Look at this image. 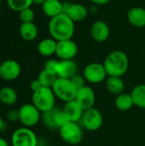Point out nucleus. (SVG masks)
<instances>
[{
	"label": "nucleus",
	"mask_w": 145,
	"mask_h": 146,
	"mask_svg": "<svg viewBox=\"0 0 145 146\" xmlns=\"http://www.w3.org/2000/svg\"><path fill=\"white\" fill-rule=\"evenodd\" d=\"M48 30L56 41L72 39L75 32V22L67 15L62 13L50 20Z\"/></svg>",
	"instance_id": "f257e3e1"
},
{
	"label": "nucleus",
	"mask_w": 145,
	"mask_h": 146,
	"mask_svg": "<svg viewBox=\"0 0 145 146\" xmlns=\"http://www.w3.org/2000/svg\"><path fill=\"white\" fill-rule=\"evenodd\" d=\"M103 66L108 76L122 77L128 70V56L122 50H114L107 56L104 60Z\"/></svg>",
	"instance_id": "f03ea898"
},
{
	"label": "nucleus",
	"mask_w": 145,
	"mask_h": 146,
	"mask_svg": "<svg viewBox=\"0 0 145 146\" xmlns=\"http://www.w3.org/2000/svg\"><path fill=\"white\" fill-rule=\"evenodd\" d=\"M56 96L50 87L42 86L34 92L32 97V104L41 112H47L55 108Z\"/></svg>",
	"instance_id": "7ed1b4c3"
},
{
	"label": "nucleus",
	"mask_w": 145,
	"mask_h": 146,
	"mask_svg": "<svg viewBox=\"0 0 145 146\" xmlns=\"http://www.w3.org/2000/svg\"><path fill=\"white\" fill-rule=\"evenodd\" d=\"M51 89L56 98L64 103L75 99L77 88L73 86L70 79L57 78Z\"/></svg>",
	"instance_id": "20e7f679"
},
{
	"label": "nucleus",
	"mask_w": 145,
	"mask_h": 146,
	"mask_svg": "<svg viewBox=\"0 0 145 146\" xmlns=\"http://www.w3.org/2000/svg\"><path fill=\"white\" fill-rule=\"evenodd\" d=\"M59 133L62 139L69 145H78L83 139V130L78 122L68 121L60 129Z\"/></svg>",
	"instance_id": "39448f33"
},
{
	"label": "nucleus",
	"mask_w": 145,
	"mask_h": 146,
	"mask_svg": "<svg viewBox=\"0 0 145 146\" xmlns=\"http://www.w3.org/2000/svg\"><path fill=\"white\" fill-rule=\"evenodd\" d=\"M19 121L26 127H32L36 126L41 120V112L32 104H25L20 107Z\"/></svg>",
	"instance_id": "423d86ee"
},
{
	"label": "nucleus",
	"mask_w": 145,
	"mask_h": 146,
	"mask_svg": "<svg viewBox=\"0 0 145 146\" xmlns=\"http://www.w3.org/2000/svg\"><path fill=\"white\" fill-rule=\"evenodd\" d=\"M11 144L12 146H38V139L31 128L22 127L13 132Z\"/></svg>",
	"instance_id": "0eeeda50"
},
{
	"label": "nucleus",
	"mask_w": 145,
	"mask_h": 146,
	"mask_svg": "<svg viewBox=\"0 0 145 146\" xmlns=\"http://www.w3.org/2000/svg\"><path fill=\"white\" fill-rule=\"evenodd\" d=\"M85 80L91 84H99L107 79V72L103 63L91 62L85 66L83 71Z\"/></svg>",
	"instance_id": "6e6552de"
},
{
	"label": "nucleus",
	"mask_w": 145,
	"mask_h": 146,
	"mask_svg": "<svg viewBox=\"0 0 145 146\" xmlns=\"http://www.w3.org/2000/svg\"><path fill=\"white\" fill-rule=\"evenodd\" d=\"M41 120L44 125L50 129H60L68 121L63 111L56 108L42 113Z\"/></svg>",
	"instance_id": "1a4fd4ad"
},
{
	"label": "nucleus",
	"mask_w": 145,
	"mask_h": 146,
	"mask_svg": "<svg viewBox=\"0 0 145 146\" xmlns=\"http://www.w3.org/2000/svg\"><path fill=\"white\" fill-rule=\"evenodd\" d=\"M81 123L84 128L88 131L95 132L101 128L103 123V117L100 110L96 108H91L84 111Z\"/></svg>",
	"instance_id": "9d476101"
},
{
	"label": "nucleus",
	"mask_w": 145,
	"mask_h": 146,
	"mask_svg": "<svg viewBox=\"0 0 145 146\" xmlns=\"http://www.w3.org/2000/svg\"><path fill=\"white\" fill-rule=\"evenodd\" d=\"M78 54V45L73 39L57 42L56 55L60 60H73Z\"/></svg>",
	"instance_id": "9b49d317"
},
{
	"label": "nucleus",
	"mask_w": 145,
	"mask_h": 146,
	"mask_svg": "<svg viewBox=\"0 0 145 146\" xmlns=\"http://www.w3.org/2000/svg\"><path fill=\"white\" fill-rule=\"evenodd\" d=\"M75 101L79 104L84 111L93 108L96 102V94L94 90L86 85L78 89Z\"/></svg>",
	"instance_id": "f8f14e48"
},
{
	"label": "nucleus",
	"mask_w": 145,
	"mask_h": 146,
	"mask_svg": "<svg viewBox=\"0 0 145 146\" xmlns=\"http://www.w3.org/2000/svg\"><path fill=\"white\" fill-rule=\"evenodd\" d=\"M21 73V68L15 60H6L0 64V77L6 81L16 80Z\"/></svg>",
	"instance_id": "ddd939ff"
},
{
	"label": "nucleus",
	"mask_w": 145,
	"mask_h": 146,
	"mask_svg": "<svg viewBox=\"0 0 145 146\" xmlns=\"http://www.w3.org/2000/svg\"><path fill=\"white\" fill-rule=\"evenodd\" d=\"M91 38L97 43H103L107 41L110 36V29L109 25L103 21H95L90 30Z\"/></svg>",
	"instance_id": "4468645a"
},
{
	"label": "nucleus",
	"mask_w": 145,
	"mask_h": 146,
	"mask_svg": "<svg viewBox=\"0 0 145 146\" xmlns=\"http://www.w3.org/2000/svg\"><path fill=\"white\" fill-rule=\"evenodd\" d=\"M78 72V65L73 60H60L56 71L58 78L71 79Z\"/></svg>",
	"instance_id": "2eb2a0df"
},
{
	"label": "nucleus",
	"mask_w": 145,
	"mask_h": 146,
	"mask_svg": "<svg viewBox=\"0 0 145 146\" xmlns=\"http://www.w3.org/2000/svg\"><path fill=\"white\" fill-rule=\"evenodd\" d=\"M62 111L66 115L68 121L72 122L80 121L84 114L83 109L79 105V104L75 101V99L65 103Z\"/></svg>",
	"instance_id": "dca6fc26"
},
{
	"label": "nucleus",
	"mask_w": 145,
	"mask_h": 146,
	"mask_svg": "<svg viewBox=\"0 0 145 146\" xmlns=\"http://www.w3.org/2000/svg\"><path fill=\"white\" fill-rule=\"evenodd\" d=\"M128 22L138 28L145 27V9L143 7L135 6L131 8L126 15Z\"/></svg>",
	"instance_id": "f3484780"
},
{
	"label": "nucleus",
	"mask_w": 145,
	"mask_h": 146,
	"mask_svg": "<svg viewBox=\"0 0 145 146\" xmlns=\"http://www.w3.org/2000/svg\"><path fill=\"white\" fill-rule=\"evenodd\" d=\"M88 9L82 3H70L66 13L74 22H80L84 21L88 15Z\"/></svg>",
	"instance_id": "a211bd4d"
},
{
	"label": "nucleus",
	"mask_w": 145,
	"mask_h": 146,
	"mask_svg": "<svg viewBox=\"0 0 145 146\" xmlns=\"http://www.w3.org/2000/svg\"><path fill=\"white\" fill-rule=\"evenodd\" d=\"M106 88L109 93L118 96L124 92L125 82L121 77L108 76L106 79Z\"/></svg>",
	"instance_id": "6ab92c4d"
},
{
	"label": "nucleus",
	"mask_w": 145,
	"mask_h": 146,
	"mask_svg": "<svg viewBox=\"0 0 145 146\" xmlns=\"http://www.w3.org/2000/svg\"><path fill=\"white\" fill-rule=\"evenodd\" d=\"M42 10L51 19L62 13V3L60 0H46L42 4Z\"/></svg>",
	"instance_id": "aec40b11"
},
{
	"label": "nucleus",
	"mask_w": 145,
	"mask_h": 146,
	"mask_svg": "<svg viewBox=\"0 0 145 146\" xmlns=\"http://www.w3.org/2000/svg\"><path fill=\"white\" fill-rule=\"evenodd\" d=\"M57 41L52 38L42 39L38 44V51L43 56H51L56 54Z\"/></svg>",
	"instance_id": "412c9836"
},
{
	"label": "nucleus",
	"mask_w": 145,
	"mask_h": 146,
	"mask_svg": "<svg viewBox=\"0 0 145 146\" xmlns=\"http://www.w3.org/2000/svg\"><path fill=\"white\" fill-rule=\"evenodd\" d=\"M19 32L21 37L26 41H32L38 36V27L33 22L21 23Z\"/></svg>",
	"instance_id": "4be33fe9"
},
{
	"label": "nucleus",
	"mask_w": 145,
	"mask_h": 146,
	"mask_svg": "<svg viewBox=\"0 0 145 146\" xmlns=\"http://www.w3.org/2000/svg\"><path fill=\"white\" fill-rule=\"evenodd\" d=\"M18 99V95L16 91L10 86H4L0 89V102L6 105H14Z\"/></svg>",
	"instance_id": "5701e85b"
},
{
	"label": "nucleus",
	"mask_w": 145,
	"mask_h": 146,
	"mask_svg": "<svg viewBox=\"0 0 145 146\" xmlns=\"http://www.w3.org/2000/svg\"><path fill=\"white\" fill-rule=\"evenodd\" d=\"M134 106L131 93L123 92L116 97L115 107L121 111H128Z\"/></svg>",
	"instance_id": "b1692460"
},
{
	"label": "nucleus",
	"mask_w": 145,
	"mask_h": 146,
	"mask_svg": "<svg viewBox=\"0 0 145 146\" xmlns=\"http://www.w3.org/2000/svg\"><path fill=\"white\" fill-rule=\"evenodd\" d=\"M131 95L135 106L140 109H145V84L137 85L132 90Z\"/></svg>",
	"instance_id": "393cba45"
},
{
	"label": "nucleus",
	"mask_w": 145,
	"mask_h": 146,
	"mask_svg": "<svg viewBox=\"0 0 145 146\" xmlns=\"http://www.w3.org/2000/svg\"><path fill=\"white\" fill-rule=\"evenodd\" d=\"M57 78L58 77L56 73L44 68L42 71H40L37 79L38 80V81L40 82L42 86L51 88V86H53V84L55 83V81L56 80Z\"/></svg>",
	"instance_id": "a878e982"
},
{
	"label": "nucleus",
	"mask_w": 145,
	"mask_h": 146,
	"mask_svg": "<svg viewBox=\"0 0 145 146\" xmlns=\"http://www.w3.org/2000/svg\"><path fill=\"white\" fill-rule=\"evenodd\" d=\"M7 3L12 10L21 12L26 8H30L33 3V0H7Z\"/></svg>",
	"instance_id": "bb28decb"
},
{
	"label": "nucleus",
	"mask_w": 145,
	"mask_h": 146,
	"mask_svg": "<svg viewBox=\"0 0 145 146\" xmlns=\"http://www.w3.org/2000/svg\"><path fill=\"white\" fill-rule=\"evenodd\" d=\"M19 16L22 23L23 22H33L35 15H34V11L30 7L19 12Z\"/></svg>",
	"instance_id": "cd10ccee"
},
{
	"label": "nucleus",
	"mask_w": 145,
	"mask_h": 146,
	"mask_svg": "<svg viewBox=\"0 0 145 146\" xmlns=\"http://www.w3.org/2000/svg\"><path fill=\"white\" fill-rule=\"evenodd\" d=\"M70 80L72 81L73 86L77 88V90L83 87V86H85V81H86L85 77L83 75H81V74H76L75 75H73L70 79Z\"/></svg>",
	"instance_id": "c85d7f7f"
},
{
	"label": "nucleus",
	"mask_w": 145,
	"mask_h": 146,
	"mask_svg": "<svg viewBox=\"0 0 145 146\" xmlns=\"http://www.w3.org/2000/svg\"><path fill=\"white\" fill-rule=\"evenodd\" d=\"M58 62H59V61H57L56 59H50L44 63V68L56 73L57 66H58Z\"/></svg>",
	"instance_id": "c756f323"
},
{
	"label": "nucleus",
	"mask_w": 145,
	"mask_h": 146,
	"mask_svg": "<svg viewBox=\"0 0 145 146\" xmlns=\"http://www.w3.org/2000/svg\"><path fill=\"white\" fill-rule=\"evenodd\" d=\"M6 116H7V119L9 121L15 122V121H19V110H18L12 109V110H10L8 111Z\"/></svg>",
	"instance_id": "7c9ffc66"
},
{
	"label": "nucleus",
	"mask_w": 145,
	"mask_h": 146,
	"mask_svg": "<svg viewBox=\"0 0 145 146\" xmlns=\"http://www.w3.org/2000/svg\"><path fill=\"white\" fill-rule=\"evenodd\" d=\"M41 87H42V85L40 84V82L38 81V79L33 80L30 83V89L32 91V92H34L39 90Z\"/></svg>",
	"instance_id": "2f4dec72"
},
{
	"label": "nucleus",
	"mask_w": 145,
	"mask_h": 146,
	"mask_svg": "<svg viewBox=\"0 0 145 146\" xmlns=\"http://www.w3.org/2000/svg\"><path fill=\"white\" fill-rule=\"evenodd\" d=\"M95 5H105L108 4L111 0H90Z\"/></svg>",
	"instance_id": "473e14b6"
},
{
	"label": "nucleus",
	"mask_w": 145,
	"mask_h": 146,
	"mask_svg": "<svg viewBox=\"0 0 145 146\" xmlns=\"http://www.w3.org/2000/svg\"><path fill=\"white\" fill-rule=\"evenodd\" d=\"M0 146H9V145L5 139L0 137Z\"/></svg>",
	"instance_id": "72a5a7b5"
},
{
	"label": "nucleus",
	"mask_w": 145,
	"mask_h": 146,
	"mask_svg": "<svg viewBox=\"0 0 145 146\" xmlns=\"http://www.w3.org/2000/svg\"><path fill=\"white\" fill-rule=\"evenodd\" d=\"M3 128H5V123L2 118V115H0V131L3 130Z\"/></svg>",
	"instance_id": "f704fd0d"
},
{
	"label": "nucleus",
	"mask_w": 145,
	"mask_h": 146,
	"mask_svg": "<svg viewBox=\"0 0 145 146\" xmlns=\"http://www.w3.org/2000/svg\"><path fill=\"white\" fill-rule=\"evenodd\" d=\"M45 1H46V0H33V3L38 4V5H41V6H42V4H43Z\"/></svg>",
	"instance_id": "c9c22d12"
},
{
	"label": "nucleus",
	"mask_w": 145,
	"mask_h": 146,
	"mask_svg": "<svg viewBox=\"0 0 145 146\" xmlns=\"http://www.w3.org/2000/svg\"><path fill=\"white\" fill-rule=\"evenodd\" d=\"M0 2H1V0H0Z\"/></svg>",
	"instance_id": "e433bc0d"
}]
</instances>
